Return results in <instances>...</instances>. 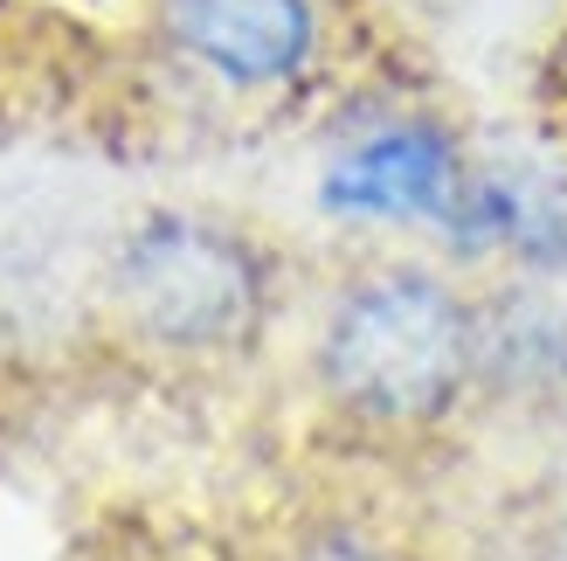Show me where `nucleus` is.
Returning a JSON list of instances; mask_svg holds the SVG:
<instances>
[{
	"mask_svg": "<svg viewBox=\"0 0 567 561\" xmlns=\"http://www.w3.org/2000/svg\"><path fill=\"white\" fill-rule=\"evenodd\" d=\"M291 561H394V554H381L374 541H360V534H319V541H305Z\"/></svg>",
	"mask_w": 567,
	"mask_h": 561,
	"instance_id": "nucleus-6",
	"label": "nucleus"
},
{
	"mask_svg": "<svg viewBox=\"0 0 567 561\" xmlns=\"http://www.w3.org/2000/svg\"><path fill=\"white\" fill-rule=\"evenodd\" d=\"M457 257H513L526 277L567 271V174L533 160H471V181L443 222Z\"/></svg>",
	"mask_w": 567,
	"mask_h": 561,
	"instance_id": "nucleus-5",
	"label": "nucleus"
},
{
	"mask_svg": "<svg viewBox=\"0 0 567 561\" xmlns=\"http://www.w3.org/2000/svg\"><path fill=\"white\" fill-rule=\"evenodd\" d=\"M159 42L221 91H291L319 70V0H153Z\"/></svg>",
	"mask_w": 567,
	"mask_h": 561,
	"instance_id": "nucleus-4",
	"label": "nucleus"
},
{
	"mask_svg": "<svg viewBox=\"0 0 567 561\" xmlns=\"http://www.w3.org/2000/svg\"><path fill=\"white\" fill-rule=\"evenodd\" d=\"M111 298L138 340L174 354H215L257 333L264 257L229 222L159 208L125 230L118 257H111Z\"/></svg>",
	"mask_w": 567,
	"mask_h": 561,
	"instance_id": "nucleus-2",
	"label": "nucleus"
},
{
	"mask_svg": "<svg viewBox=\"0 0 567 561\" xmlns=\"http://www.w3.org/2000/svg\"><path fill=\"white\" fill-rule=\"evenodd\" d=\"M477 375V313L422 264L360 271L319 333L326 396L381 430H422L457 409Z\"/></svg>",
	"mask_w": 567,
	"mask_h": 561,
	"instance_id": "nucleus-1",
	"label": "nucleus"
},
{
	"mask_svg": "<svg viewBox=\"0 0 567 561\" xmlns=\"http://www.w3.org/2000/svg\"><path fill=\"white\" fill-rule=\"evenodd\" d=\"M471 146L443 119H381L360 139H347L326 174H319V208L332 222H360V230H436L471 181Z\"/></svg>",
	"mask_w": 567,
	"mask_h": 561,
	"instance_id": "nucleus-3",
	"label": "nucleus"
}]
</instances>
